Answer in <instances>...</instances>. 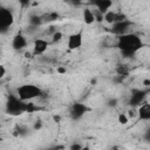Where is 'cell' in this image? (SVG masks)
<instances>
[{
	"label": "cell",
	"instance_id": "22",
	"mask_svg": "<svg viewBox=\"0 0 150 150\" xmlns=\"http://www.w3.org/2000/svg\"><path fill=\"white\" fill-rule=\"evenodd\" d=\"M39 30V27H34V26H30L29 25V27H27V29H26V32L28 33V34H33V33H35V32H38Z\"/></svg>",
	"mask_w": 150,
	"mask_h": 150
},
{
	"label": "cell",
	"instance_id": "1",
	"mask_svg": "<svg viewBox=\"0 0 150 150\" xmlns=\"http://www.w3.org/2000/svg\"><path fill=\"white\" fill-rule=\"evenodd\" d=\"M116 45L124 56H132L143 47L142 39L134 33H128V34L117 36Z\"/></svg>",
	"mask_w": 150,
	"mask_h": 150
},
{
	"label": "cell",
	"instance_id": "2",
	"mask_svg": "<svg viewBox=\"0 0 150 150\" xmlns=\"http://www.w3.org/2000/svg\"><path fill=\"white\" fill-rule=\"evenodd\" d=\"M41 95H42V89L40 87H38L36 84H32V83L21 84L16 89V96L22 102L39 98V97H41Z\"/></svg>",
	"mask_w": 150,
	"mask_h": 150
},
{
	"label": "cell",
	"instance_id": "13",
	"mask_svg": "<svg viewBox=\"0 0 150 150\" xmlns=\"http://www.w3.org/2000/svg\"><path fill=\"white\" fill-rule=\"evenodd\" d=\"M137 116L142 121H149L150 120V103L143 102L138 109H137Z\"/></svg>",
	"mask_w": 150,
	"mask_h": 150
},
{
	"label": "cell",
	"instance_id": "24",
	"mask_svg": "<svg viewBox=\"0 0 150 150\" xmlns=\"http://www.w3.org/2000/svg\"><path fill=\"white\" fill-rule=\"evenodd\" d=\"M5 75H6V68H5V66L0 64V80H2Z\"/></svg>",
	"mask_w": 150,
	"mask_h": 150
},
{
	"label": "cell",
	"instance_id": "31",
	"mask_svg": "<svg viewBox=\"0 0 150 150\" xmlns=\"http://www.w3.org/2000/svg\"><path fill=\"white\" fill-rule=\"evenodd\" d=\"M59 71H60V73H64L66 69H63V68H59Z\"/></svg>",
	"mask_w": 150,
	"mask_h": 150
},
{
	"label": "cell",
	"instance_id": "12",
	"mask_svg": "<svg viewBox=\"0 0 150 150\" xmlns=\"http://www.w3.org/2000/svg\"><path fill=\"white\" fill-rule=\"evenodd\" d=\"M91 4L95 6L96 11H98V12L102 13L103 15H104L108 11H110V8L112 7V1H111V0H95V1H93Z\"/></svg>",
	"mask_w": 150,
	"mask_h": 150
},
{
	"label": "cell",
	"instance_id": "14",
	"mask_svg": "<svg viewBox=\"0 0 150 150\" xmlns=\"http://www.w3.org/2000/svg\"><path fill=\"white\" fill-rule=\"evenodd\" d=\"M59 18H60L59 13H57V12H54V11H49V12H47V13L41 14L42 25H43V23H50V22H53V21H56Z\"/></svg>",
	"mask_w": 150,
	"mask_h": 150
},
{
	"label": "cell",
	"instance_id": "19",
	"mask_svg": "<svg viewBox=\"0 0 150 150\" xmlns=\"http://www.w3.org/2000/svg\"><path fill=\"white\" fill-rule=\"evenodd\" d=\"M93 13H94L95 21H97V22H102V21H103V14H102V13H100V12L96 11V9H94Z\"/></svg>",
	"mask_w": 150,
	"mask_h": 150
},
{
	"label": "cell",
	"instance_id": "20",
	"mask_svg": "<svg viewBox=\"0 0 150 150\" xmlns=\"http://www.w3.org/2000/svg\"><path fill=\"white\" fill-rule=\"evenodd\" d=\"M117 120H118V122H120L121 124H127V123H128V121H129L128 116H127V115H124V114H120V115H118V117H117Z\"/></svg>",
	"mask_w": 150,
	"mask_h": 150
},
{
	"label": "cell",
	"instance_id": "3",
	"mask_svg": "<svg viewBox=\"0 0 150 150\" xmlns=\"http://www.w3.org/2000/svg\"><path fill=\"white\" fill-rule=\"evenodd\" d=\"M27 111V103L22 102L16 95L12 94L8 96L7 102H6V112L13 116L20 115L22 112Z\"/></svg>",
	"mask_w": 150,
	"mask_h": 150
},
{
	"label": "cell",
	"instance_id": "7",
	"mask_svg": "<svg viewBox=\"0 0 150 150\" xmlns=\"http://www.w3.org/2000/svg\"><path fill=\"white\" fill-rule=\"evenodd\" d=\"M124 20H128L125 14H123L122 12L112 11V9L108 11L103 15V21H105L107 23H110V25H114V23H117V22H121Z\"/></svg>",
	"mask_w": 150,
	"mask_h": 150
},
{
	"label": "cell",
	"instance_id": "18",
	"mask_svg": "<svg viewBox=\"0 0 150 150\" xmlns=\"http://www.w3.org/2000/svg\"><path fill=\"white\" fill-rule=\"evenodd\" d=\"M50 38H52V39H50V42H52V43H57V42H60V41L62 40V38H63V33L60 32V30H56Z\"/></svg>",
	"mask_w": 150,
	"mask_h": 150
},
{
	"label": "cell",
	"instance_id": "23",
	"mask_svg": "<svg viewBox=\"0 0 150 150\" xmlns=\"http://www.w3.org/2000/svg\"><path fill=\"white\" fill-rule=\"evenodd\" d=\"M81 148H82V145H81L80 143H73V144L70 145L69 150H81Z\"/></svg>",
	"mask_w": 150,
	"mask_h": 150
},
{
	"label": "cell",
	"instance_id": "11",
	"mask_svg": "<svg viewBox=\"0 0 150 150\" xmlns=\"http://www.w3.org/2000/svg\"><path fill=\"white\" fill-rule=\"evenodd\" d=\"M27 45H28V41H27L26 36L22 34H16L12 40V48L14 50H18V52L26 48Z\"/></svg>",
	"mask_w": 150,
	"mask_h": 150
},
{
	"label": "cell",
	"instance_id": "5",
	"mask_svg": "<svg viewBox=\"0 0 150 150\" xmlns=\"http://www.w3.org/2000/svg\"><path fill=\"white\" fill-rule=\"evenodd\" d=\"M148 94V90H141V89H134L131 91L130 95V100H129V104L131 105V108H136L139 107L143 102H145V96Z\"/></svg>",
	"mask_w": 150,
	"mask_h": 150
},
{
	"label": "cell",
	"instance_id": "15",
	"mask_svg": "<svg viewBox=\"0 0 150 150\" xmlns=\"http://www.w3.org/2000/svg\"><path fill=\"white\" fill-rule=\"evenodd\" d=\"M83 21L86 25H91L95 22V18H94V13H93V9H90L89 7H86L83 9Z\"/></svg>",
	"mask_w": 150,
	"mask_h": 150
},
{
	"label": "cell",
	"instance_id": "27",
	"mask_svg": "<svg viewBox=\"0 0 150 150\" xmlns=\"http://www.w3.org/2000/svg\"><path fill=\"white\" fill-rule=\"evenodd\" d=\"M40 128H41V122H40V121H38V122L34 124V129L36 130V129H40Z\"/></svg>",
	"mask_w": 150,
	"mask_h": 150
},
{
	"label": "cell",
	"instance_id": "10",
	"mask_svg": "<svg viewBox=\"0 0 150 150\" xmlns=\"http://www.w3.org/2000/svg\"><path fill=\"white\" fill-rule=\"evenodd\" d=\"M49 42L43 39V38H38L34 40V45H33V55H42L47 49H48Z\"/></svg>",
	"mask_w": 150,
	"mask_h": 150
},
{
	"label": "cell",
	"instance_id": "25",
	"mask_svg": "<svg viewBox=\"0 0 150 150\" xmlns=\"http://www.w3.org/2000/svg\"><path fill=\"white\" fill-rule=\"evenodd\" d=\"M129 116H130V117L137 116V110H136V108H131V109L129 110Z\"/></svg>",
	"mask_w": 150,
	"mask_h": 150
},
{
	"label": "cell",
	"instance_id": "26",
	"mask_svg": "<svg viewBox=\"0 0 150 150\" xmlns=\"http://www.w3.org/2000/svg\"><path fill=\"white\" fill-rule=\"evenodd\" d=\"M111 150H127V149H125L124 146H121V145H115Z\"/></svg>",
	"mask_w": 150,
	"mask_h": 150
},
{
	"label": "cell",
	"instance_id": "30",
	"mask_svg": "<svg viewBox=\"0 0 150 150\" xmlns=\"http://www.w3.org/2000/svg\"><path fill=\"white\" fill-rule=\"evenodd\" d=\"M81 150H90V148H89L88 145H84V146L81 148Z\"/></svg>",
	"mask_w": 150,
	"mask_h": 150
},
{
	"label": "cell",
	"instance_id": "17",
	"mask_svg": "<svg viewBox=\"0 0 150 150\" xmlns=\"http://www.w3.org/2000/svg\"><path fill=\"white\" fill-rule=\"evenodd\" d=\"M129 71H130V69L127 64H118L116 67V73L120 76H127L129 74Z\"/></svg>",
	"mask_w": 150,
	"mask_h": 150
},
{
	"label": "cell",
	"instance_id": "21",
	"mask_svg": "<svg viewBox=\"0 0 150 150\" xmlns=\"http://www.w3.org/2000/svg\"><path fill=\"white\" fill-rule=\"evenodd\" d=\"M56 30H57V29H56V27H54V26H50V27H48V29H46V32H45V33H46L47 35L52 36V35H53V34H54Z\"/></svg>",
	"mask_w": 150,
	"mask_h": 150
},
{
	"label": "cell",
	"instance_id": "8",
	"mask_svg": "<svg viewBox=\"0 0 150 150\" xmlns=\"http://www.w3.org/2000/svg\"><path fill=\"white\" fill-rule=\"evenodd\" d=\"M82 43H83V34H82V30H80L69 35L67 41V47L70 50H75V49H79L82 46Z\"/></svg>",
	"mask_w": 150,
	"mask_h": 150
},
{
	"label": "cell",
	"instance_id": "6",
	"mask_svg": "<svg viewBox=\"0 0 150 150\" xmlns=\"http://www.w3.org/2000/svg\"><path fill=\"white\" fill-rule=\"evenodd\" d=\"M89 110V108L81 102H75L71 104L70 109H69V115L73 120H80L82 116H84V114Z\"/></svg>",
	"mask_w": 150,
	"mask_h": 150
},
{
	"label": "cell",
	"instance_id": "29",
	"mask_svg": "<svg viewBox=\"0 0 150 150\" xmlns=\"http://www.w3.org/2000/svg\"><path fill=\"white\" fill-rule=\"evenodd\" d=\"M143 83H144V86H145V87H149V86H150V81H149V80H144V82H143Z\"/></svg>",
	"mask_w": 150,
	"mask_h": 150
},
{
	"label": "cell",
	"instance_id": "16",
	"mask_svg": "<svg viewBox=\"0 0 150 150\" xmlns=\"http://www.w3.org/2000/svg\"><path fill=\"white\" fill-rule=\"evenodd\" d=\"M29 25L30 26H34V27H40L42 25L41 15H39V14H32L29 16Z\"/></svg>",
	"mask_w": 150,
	"mask_h": 150
},
{
	"label": "cell",
	"instance_id": "28",
	"mask_svg": "<svg viewBox=\"0 0 150 150\" xmlns=\"http://www.w3.org/2000/svg\"><path fill=\"white\" fill-rule=\"evenodd\" d=\"M59 149H62V146H52L48 150H59Z\"/></svg>",
	"mask_w": 150,
	"mask_h": 150
},
{
	"label": "cell",
	"instance_id": "9",
	"mask_svg": "<svg viewBox=\"0 0 150 150\" xmlns=\"http://www.w3.org/2000/svg\"><path fill=\"white\" fill-rule=\"evenodd\" d=\"M131 26V22L129 20H124V21H121V22H117V23H114L111 25V32L117 35V36H121V35H124V34H128L129 32V27Z\"/></svg>",
	"mask_w": 150,
	"mask_h": 150
},
{
	"label": "cell",
	"instance_id": "4",
	"mask_svg": "<svg viewBox=\"0 0 150 150\" xmlns=\"http://www.w3.org/2000/svg\"><path fill=\"white\" fill-rule=\"evenodd\" d=\"M14 22V15L12 11L6 7H0V33L6 32Z\"/></svg>",
	"mask_w": 150,
	"mask_h": 150
}]
</instances>
